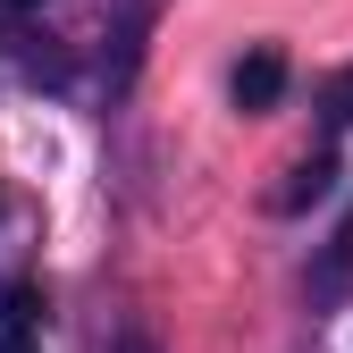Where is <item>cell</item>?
Here are the masks:
<instances>
[{
	"label": "cell",
	"instance_id": "1",
	"mask_svg": "<svg viewBox=\"0 0 353 353\" xmlns=\"http://www.w3.org/2000/svg\"><path fill=\"white\" fill-rule=\"evenodd\" d=\"M278 93H286V51H278V42L244 51V68H236V110L261 118V110H278Z\"/></svg>",
	"mask_w": 353,
	"mask_h": 353
},
{
	"label": "cell",
	"instance_id": "2",
	"mask_svg": "<svg viewBox=\"0 0 353 353\" xmlns=\"http://www.w3.org/2000/svg\"><path fill=\"white\" fill-rule=\"evenodd\" d=\"M336 194V160L320 152V160H294L286 168V185H278V210H303V202H328Z\"/></svg>",
	"mask_w": 353,
	"mask_h": 353
},
{
	"label": "cell",
	"instance_id": "3",
	"mask_svg": "<svg viewBox=\"0 0 353 353\" xmlns=\"http://www.w3.org/2000/svg\"><path fill=\"white\" fill-rule=\"evenodd\" d=\"M0 303H9V312H0V320H9V328H34V320H42V294H34V286H9V294H0Z\"/></svg>",
	"mask_w": 353,
	"mask_h": 353
},
{
	"label": "cell",
	"instance_id": "4",
	"mask_svg": "<svg viewBox=\"0 0 353 353\" xmlns=\"http://www.w3.org/2000/svg\"><path fill=\"white\" fill-rule=\"evenodd\" d=\"M328 126H353V76L336 84V93H328Z\"/></svg>",
	"mask_w": 353,
	"mask_h": 353
},
{
	"label": "cell",
	"instance_id": "5",
	"mask_svg": "<svg viewBox=\"0 0 353 353\" xmlns=\"http://www.w3.org/2000/svg\"><path fill=\"white\" fill-rule=\"evenodd\" d=\"M0 353H42V345H34L26 328H9V336H0Z\"/></svg>",
	"mask_w": 353,
	"mask_h": 353
},
{
	"label": "cell",
	"instance_id": "6",
	"mask_svg": "<svg viewBox=\"0 0 353 353\" xmlns=\"http://www.w3.org/2000/svg\"><path fill=\"white\" fill-rule=\"evenodd\" d=\"M118 353H152V336H143V328H126V336H118Z\"/></svg>",
	"mask_w": 353,
	"mask_h": 353
},
{
	"label": "cell",
	"instance_id": "7",
	"mask_svg": "<svg viewBox=\"0 0 353 353\" xmlns=\"http://www.w3.org/2000/svg\"><path fill=\"white\" fill-rule=\"evenodd\" d=\"M9 9H42V0H9Z\"/></svg>",
	"mask_w": 353,
	"mask_h": 353
}]
</instances>
